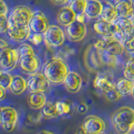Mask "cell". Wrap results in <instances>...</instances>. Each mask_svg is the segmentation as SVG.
I'll return each mask as SVG.
<instances>
[{
  "label": "cell",
  "mask_w": 134,
  "mask_h": 134,
  "mask_svg": "<svg viewBox=\"0 0 134 134\" xmlns=\"http://www.w3.org/2000/svg\"><path fill=\"white\" fill-rule=\"evenodd\" d=\"M29 27L31 33L44 35L49 27V21L44 13L41 11H35L33 13Z\"/></svg>",
  "instance_id": "7"
},
{
  "label": "cell",
  "mask_w": 134,
  "mask_h": 134,
  "mask_svg": "<svg viewBox=\"0 0 134 134\" xmlns=\"http://www.w3.org/2000/svg\"><path fill=\"white\" fill-rule=\"evenodd\" d=\"M49 81L43 73H35L31 75L27 81V89L30 92H44L49 89Z\"/></svg>",
  "instance_id": "9"
},
{
  "label": "cell",
  "mask_w": 134,
  "mask_h": 134,
  "mask_svg": "<svg viewBox=\"0 0 134 134\" xmlns=\"http://www.w3.org/2000/svg\"><path fill=\"white\" fill-rule=\"evenodd\" d=\"M8 47V44L7 42L4 41V40H0V48L2 49H4V48H7Z\"/></svg>",
  "instance_id": "40"
},
{
  "label": "cell",
  "mask_w": 134,
  "mask_h": 134,
  "mask_svg": "<svg viewBox=\"0 0 134 134\" xmlns=\"http://www.w3.org/2000/svg\"><path fill=\"white\" fill-rule=\"evenodd\" d=\"M114 24L117 27V31L114 38L124 44L125 42L134 39V25L131 19H117Z\"/></svg>",
  "instance_id": "4"
},
{
  "label": "cell",
  "mask_w": 134,
  "mask_h": 134,
  "mask_svg": "<svg viewBox=\"0 0 134 134\" xmlns=\"http://www.w3.org/2000/svg\"><path fill=\"white\" fill-rule=\"evenodd\" d=\"M115 9L117 14V19H132L134 17L132 1H119L115 4Z\"/></svg>",
  "instance_id": "16"
},
{
  "label": "cell",
  "mask_w": 134,
  "mask_h": 134,
  "mask_svg": "<svg viewBox=\"0 0 134 134\" xmlns=\"http://www.w3.org/2000/svg\"><path fill=\"white\" fill-rule=\"evenodd\" d=\"M76 15L75 13L70 9L69 5L62 7L57 14V20L60 24L63 26L67 27L75 21Z\"/></svg>",
  "instance_id": "20"
},
{
  "label": "cell",
  "mask_w": 134,
  "mask_h": 134,
  "mask_svg": "<svg viewBox=\"0 0 134 134\" xmlns=\"http://www.w3.org/2000/svg\"><path fill=\"white\" fill-rule=\"evenodd\" d=\"M64 85L65 89L70 93H76L81 90L82 86V78L78 73L74 71H70L66 76Z\"/></svg>",
  "instance_id": "17"
},
{
  "label": "cell",
  "mask_w": 134,
  "mask_h": 134,
  "mask_svg": "<svg viewBox=\"0 0 134 134\" xmlns=\"http://www.w3.org/2000/svg\"><path fill=\"white\" fill-rule=\"evenodd\" d=\"M76 134H86V132H85V131H84V130H83V128L81 127H80V128L77 130Z\"/></svg>",
  "instance_id": "41"
},
{
  "label": "cell",
  "mask_w": 134,
  "mask_h": 134,
  "mask_svg": "<svg viewBox=\"0 0 134 134\" xmlns=\"http://www.w3.org/2000/svg\"><path fill=\"white\" fill-rule=\"evenodd\" d=\"M8 35L9 38L14 41L16 42H23L29 39L31 35V31L29 27H21L16 26V25H10L8 24Z\"/></svg>",
  "instance_id": "13"
},
{
  "label": "cell",
  "mask_w": 134,
  "mask_h": 134,
  "mask_svg": "<svg viewBox=\"0 0 134 134\" xmlns=\"http://www.w3.org/2000/svg\"><path fill=\"white\" fill-rule=\"evenodd\" d=\"M124 49L129 53H134V39L125 42L123 44Z\"/></svg>",
  "instance_id": "34"
},
{
  "label": "cell",
  "mask_w": 134,
  "mask_h": 134,
  "mask_svg": "<svg viewBox=\"0 0 134 134\" xmlns=\"http://www.w3.org/2000/svg\"><path fill=\"white\" fill-rule=\"evenodd\" d=\"M12 81H13V77L9 74L8 72L1 71V74H0V86L6 90L10 87Z\"/></svg>",
  "instance_id": "30"
},
{
  "label": "cell",
  "mask_w": 134,
  "mask_h": 134,
  "mask_svg": "<svg viewBox=\"0 0 134 134\" xmlns=\"http://www.w3.org/2000/svg\"><path fill=\"white\" fill-rule=\"evenodd\" d=\"M132 7H133V11H134V1H132Z\"/></svg>",
  "instance_id": "45"
},
{
  "label": "cell",
  "mask_w": 134,
  "mask_h": 134,
  "mask_svg": "<svg viewBox=\"0 0 134 134\" xmlns=\"http://www.w3.org/2000/svg\"><path fill=\"white\" fill-rule=\"evenodd\" d=\"M30 40L32 41V43L35 44H40L42 43V41L44 40V36L41 35H36V34H32L30 35Z\"/></svg>",
  "instance_id": "33"
},
{
  "label": "cell",
  "mask_w": 134,
  "mask_h": 134,
  "mask_svg": "<svg viewBox=\"0 0 134 134\" xmlns=\"http://www.w3.org/2000/svg\"><path fill=\"white\" fill-rule=\"evenodd\" d=\"M93 29L98 35L104 38L114 37L117 31V27L114 23H109L103 20H99L93 24Z\"/></svg>",
  "instance_id": "14"
},
{
  "label": "cell",
  "mask_w": 134,
  "mask_h": 134,
  "mask_svg": "<svg viewBox=\"0 0 134 134\" xmlns=\"http://www.w3.org/2000/svg\"><path fill=\"white\" fill-rule=\"evenodd\" d=\"M19 65L24 71L33 75L38 73L37 71L40 70L41 66V61L40 58L35 54V55L19 59Z\"/></svg>",
  "instance_id": "15"
},
{
  "label": "cell",
  "mask_w": 134,
  "mask_h": 134,
  "mask_svg": "<svg viewBox=\"0 0 134 134\" xmlns=\"http://www.w3.org/2000/svg\"><path fill=\"white\" fill-rule=\"evenodd\" d=\"M33 12L27 6L19 5L12 9L8 16V24L28 27L32 18Z\"/></svg>",
  "instance_id": "3"
},
{
  "label": "cell",
  "mask_w": 134,
  "mask_h": 134,
  "mask_svg": "<svg viewBox=\"0 0 134 134\" xmlns=\"http://www.w3.org/2000/svg\"><path fill=\"white\" fill-rule=\"evenodd\" d=\"M86 6V0H74L69 3V7L72 10L75 15H80L85 13Z\"/></svg>",
  "instance_id": "25"
},
{
  "label": "cell",
  "mask_w": 134,
  "mask_h": 134,
  "mask_svg": "<svg viewBox=\"0 0 134 134\" xmlns=\"http://www.w3.org/2000/svg\"><path fill=\"white\" fill-rule=\"evenodd\" d=\"M94 87L100 91H103L104 93L111 88L114 87L116 84L112 80V77L107 73H98L96 75L93 81Z\"/></svg>",
  "instance_id": "18"
},
{
  "label": "cell",
  "mask_w": 134,
  "mask_h": 134,
  "mask_svg": "<svg viewBox=\"0 0 134 134\" xmlns=\"http://www.w3.org/2000/svg\"><path fill=\"white\" fill-rule=\"evenodd\" d=\"M132 130L134 131V123H133V125H132Z\"/></svg>",
  "instance_id": "46"
},
{
  "label": "cell",
  "mask_w": 134,
  "mask_h": 134,
  "mask_svg": "<svg viewBox=\"0 0 134 134\" xmlns=\"http://www.w3.org/2000/svg\"><path fill=\"white\" fill-rule=\"evenodd\" d=\"M116 88L121 96H127L130 94L132 95V90L134 88V82L126 78H121L116 81Z\"/></svg>",
  "instance_id": "24"
},
{
  "label": "cell",
  "mask_w": 134,
  "mask_h": 134,
  "mask_svg": "<svg viewBox=\"0 0 134 134\" xmlns=\"http://www.w3.org/2000/svg\"><path fill=\"white\" fill-rule=\"evenodd\" d=\"M8 29V18L7 15H0V32L5 34Z\"/></svg>",
  "instance_id": "32"
},
{
  "label": "cell",
  "mask_w": 134,
  "mask_h": 134,
  "mask_svg": "<svg viewBox=\"0 0 134 134\" xmlns=\"http://www.w3.org/2000/svg\"><path fill=\"white\" fill-rule=\"evenodd\" d=\"M124 78L134 82V57L126 63L125 68L123 70Z\"/></svg>",
  "instance_id": "28"
},
{
  "label": "cell",
  "mask_w": 134,
  "mask_h": 134,
  "mask_svg": "<svg viewBox=\"0 0 134 134\" xmlns=\"http://www.w3.org/2000/svg\"><path fill=\"white\" fill-rule=\"evenodd\" d=\"M103 51L112 57H116L123 53L124 46L121 42L116 40L114 37L104 38Z\"/></svg>",
  "instance_id": "12"
},
{
  "label": "cell",
  "mask_w": 134,
  "mask_h": 134,
  "mask_svg": "<svg viewBox=\"0 0 134 134\" xmlns=\"http://www.w3.org/2000/svg\"><path fill=\"white\" fill-rule=\"evenodd\" d=\"M65 35L68 39L72 42L81 41L86 35V27L84 24H81L75 20L71 24L65 27Z\"/></svg>",
  "instance_id": "11"
},
{
  "label": "cell",
  "mask_w": 134,
  "mask_h": 134,
  "mask_svg": "<svg viewBox=\"0 0 134 134\" xmlns=\"http://www.w3.org/2000/svg\"><path fill=\"white\" fill-rule=\"evenodd\" d=\"M27 88V81L20 76V75H15L13 77V81L9 90L14 95H20L24 93Z\"/></svg>",
  "instance_id": "23"
},
{
  "label": "cell",
  "mask_w": 134,
  "mask_h": 134,
  "mask_svg": "<svg viewBox=\"0 0 134 134\" xmlns=\"http://www.w3.org/2000/svg\"><path fill=\"white\" fill-rule=\"evenodd\" d=\"M42 113H35V114H30L28 116V121H30V122H38V121H40L41 117H42Z\"/></svg>",
  "instance_id": "35"
},
{
  "label": "cell",
  "mask_w": 134,
  "mask_h": 134,
  "mask_svg": "<svg viewBox=\"0 0 134 134\" xmlns=\"http://www.w3.org/2000/svg\"><path fill=\"white\" fill-rule=\"evenodd\" d=\"M42 73L50 83L61 84L64 83L70 71L68 65L64 60L54 58L44 66Z\"/></svg>",
  "instance_id": "1"
},
{
  "label": "cell",
  "mask_w": 134,
  "mask_h": 134,
  "mask_svg": "<svg viewBox=\"0 0 134 134\" xmlns=\"http://www.w3.org/2000/svg\"><path fill=\"white\" fill-rule=\"evenodd\" d=\"M88 110V107L86 103L81 102L79 104V106L77 107V111L79 113H86Z\"/></svg>",
  "instance_id": "37"
},
{
  "label": "cell",
  "mask_w": 134,
  "mask_h": 134,
  "mask_svg": "<svg viewBox=\"0 0 134 134\" xmlns=\"http://www.w3.org/2000/svg\"><path fill=\"white\" fill-rule=\"evenodd\" d=\"M132 97H133V99H134V88H133L132 92Z\"/></svg>",
  "instance_id": "43"
},
{
  "label": "cell",
  "mask_w": 134,
  "mask_h": 134,
  "mask_svg": "<svg viewBox=\"0 0 134 134\" xmlns=\"http://www.w3.org/2000/svg\"><path fill=\"white\" fill-rule=\"evenodd\" d=\"M18 53L19 55V59L35 55V50H34L33 47L31 45H29L28 44H23L20 45V47L18 49Z\"/></svg>",
  "instance_id": "29"
},
{
  "label": "cell",
  "mask_w": 134,
  "mask_h": 134,
  "mask_svg": "<svg viewBox=\"0 0 134 134\" xmlns=\"http://www.w3.org/2000/svg\"><path fill=\"white\" fill-rule=\"evenodd\" d=\"M27 103L29 107L34 110L42 109L47 103L46 96L41 92H30L28 96Z\"/></svg>",
  "instance_id": "19"
},
{
  "label": "cell",
  "mask_w": 134,
  "mask_h": 134,
  "mask_svg": "<svg viewBox=\"0 0 134 134\" xmlns=\"http://www.w3.org/2000/svg\"><path fill=\"white\" fill-rule=\"evenodd\" d=\"M111 123L116 131L120 134H128L134 123V110L127 107H122L113 113Z\"/></svg>",
  "instance_id": "2"
},
{
  "label": "cell",
  "mask_w": 134,
  "mask_h": 134,
  "mask_svg": "<svg viewBox=\"0 0 134 134\" xmlns=\"http://www.w3.org/2000/svg\"><path fill=\"white\" fill-rule=\"evenodd\" d=\"M41 113L46 118H53V117H56L59 116L55 104L51 102L46 103L45 106L41 109Z\"/></svg>",
  "instance_id": "26"
},
{
  "label": "cell",
  "mask_w": 134,
  "mask_h": 134,
  "mask_svg": "<svg viewBox=\"0 0 134 134\" xmlns=\"http://www.w3.org/2000/svg\"><path fill=\"white\" fill-rule=\"evenodd\" d=\"M98 134H107V133H105V132H100V133H98Z\"/></svg>",
  "instance_id": "47"
},
{
  "label": "cell",
  "mask_w": 134,
  "mask_h": 134,
  "mask_svg": "<svg viewBox=\"0 0 134 134\" xmlns=\"http://www.w3.org/2000/svg\"><path fill=\"white\" fill-rule=\"evenodd\" d=\"M19 61L18 50L7 47L2 49L0 51V65L4 70H10L14 69L16 64Z\"/></svg>",
  "instance_id": "8"
},
{
  "label": "cell",
  "mask_w": 134,
  "mask_h": 134,
  "mask_svg": "<svg viewBox=\"0 0 134 134\" xmlns=\"http://www.w3.org/2000/svg\"><path fill=\"white\" fill-rule=\"evenodd\" d=\"M131 20H132V24H133V25H134V17H133V18H132Z\"/></svg>",
  "instance_id": "44"
},
{
  "label": "cell",
  "mask_w": 134,
  "mask_h": 134,
  "mask_svg": "<svg viewBox=\"0 0 134 134\" xmlns=\"http://www.w3.org/2000/svg\"><path fill=\"white\" fill-rule=\"evenodd\" d=\"M56 110L60 115H68L71 112V105L69 100H58L55 103Z\"/></svg>",
  "instance_id": "27"
},
{
  "label": "cell",
  "mask_w": 134,
  "mask_h": 134,
  "mask_svg": "<svg viewBox=\"0 0 134 134\" xmlns=\"http://www.w3.org/2000/svg\"><path fill=\"white\" fill-rule=\"evenodd\" d=\"M37 134H54L53 132H48V131H41L40 132H38Z\"/></svg>",
  "instance_id": "42"
},
{
  "label": "cell",
  "mask_w": 134,
  "mask_h": 134,
  "mask_svg": "<svg viewBox=\"0 0 134 134\" xmlns=\"http://www.w3.org/2000/svg\"><path fill=\"white\" fill-rule=\"evenodd\" d=\"M103 3L97 0H89L86 1L85 14L88 19H96L102 14Z\"/></svg>",
  "instance_id": "21"
},
{
  "label": "cell",
  "mask_w": 134,
  "mask_h": 134,
  "mask_svg": "<svg viewBox=\"0 0 134 134\" xmlns=\"http://www.w3.org/2000/svg\"><path fill=\"white\" fill-rule=\"evenodd\" d=\"M105 95H106L107 98L110 100H112V102H115V100H118L119 99L121 98V96L120 94V92L117 91V89L116 88V86L114 87L111 88L108 91H107L105 92Z\"/></svg>",
  "instance_id": "31"
},
{
  "label": "cell",
  "mask_w": 134,
  "mask_h": 134,
  "mask_svg": "<svg viewBox=\"0 0 134 134\" xmlns=\"http://www.w3.org/2000/svg\"><path fill=\"white\" fill-rule=\"evenodd\" d=\"M8 13V6L3 0H0V15H6Z\"/></svg>",
  "instance_id": "36"
},
{
  "label": "cell",
  "mask_w": 134,
  "mask_h": 134,
  "mask_svg": "<svg viewBox=\"0 0 134 134\" xmlns=\"http://www.w3.org/2000/svg\"><path fill=\"white\" fill-rule=\"evenodd\" d=\"M86 14L84 13V14H80V15H77L76 16V19H75V20L76 21H78V22H80V23H81V24H85V22L86 21Z\"/></svg>",
  "instance_id": "38"
},
{
  "label": "cell",
  "mask_w": 134,
  "mask_h": 134,
  "mask_svg": "<svg viewBox=\"0 0 134 134\" xmlns=\"http://www.w3.org/2000/svg\"><path fill=\"white\" fill-rule=\"evenodd\" d=\"M5 96H6V91H5V89L0 86V100H3L4 98H5Z\"/></svg>",
  "instance_id": "39"
},
{
  "label": "cell",
  "mask_w": 134,
  "mask_h": 134,
  "mask_svg": "<svg viewBox=\"0 0 134 134\" xmlns=\"http://www.w3.org/2000/svg\"><path fill=\"white\" fill-rule=\"evenodd\" d=\"M44 40L50 47H60L65 40V33L57 25H49L47 31L44 35Z\"/></svg>",
  "instance_id": "6"
},
{
  "label": "cell",
  "mask_w": 134,
  "mask_h": 134,
  "mask_svg": "<svg viewBox=\"0 0 134 134\" xmlns=\"http://www.w3.org/2000/svg\"><path fill=\"white\" fill-rule=\"evenodd\" d=\"M18 121V112L14 107H2L0 111V122L3 129L7 132L14 131Z\"/></svg>",
  "instance_id": "5"
},
{
  "label": "cell",
  "mask_w": 134,
  "mask_h": 134,
  "mask_svg": "<svg viewBox=\"0 0 134 134\" xmlns=\"http://www.w3.org/2000/svg\"><path fill=\"white\" fill-rule=\"evenodd\" d=\"M100 20L106 21L109 23H114L117 19V14L115 9V6L111 3L106 2L103 4L102 14L100 15Z\"/></svg>",
  "instance_id": "22"
},
{
  "label": "cell",
  "mask_w": 134,
  "mask_h": 134,
  "mask_svg": "<svg viewBox=\"0 0 134 134\" xmlns=\"http://www.w3.org/2000/svg\"><path fill=\"white\" fill-rule=\"evenodd\" d=\"M81 127L86 134H98L103 132L106 124L100 117L91 115L83 120Z\"/></svg>",
  "instance_id": "10"
}]
</instances>
